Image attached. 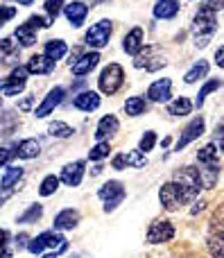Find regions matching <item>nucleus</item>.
I'll list each match as a JSON object with an SVG mask.
<instances>
[{
  "mask_svg": "<svg viewBox=\"0 0 224 258\" xmlns=\"http://www.w3.org/2000/svg\"><path fill=\"white\" fill-rule=\"evenodd\" d=\"M199 197V190H193V188L184 186L179 181H168L161 186L159 190V200H161L163 209L166 211H179L181 206L190 204Z\"/></svg>",
  "mask_w": 224,
  "mask_h": 258,
  "instance_id": "nucleus-1",
  "label": "nucleus"
},
{
  "mask_svg": "<svg viewBox=\"0 0 224 258\" xmlns=\"http://www.w3.org/2000/svg\"><path fill=\"white\" fill-rule=\"evenodd\" d=\"M215 30H217V12L199 7V12L195 14V21H193V34L199 48H204L208 43V39L215 34Z\"/></svg>",
  "mask_w": 224,
  "mask_h": 258,
  "instance_id": "nucleus-2",
  "label": "nucleus"
},
{
  "mask_svg": "<svg viewBox=\"0 0 224 258\" xmlns=\"http://www.w3.org/2000/svg\"><path fill=\"white\" fill-rule=\"evenodd\" d=\"M208 254L213 258H224V204L217 206L208 222Z\"/></svg>",
  "mask_w": 224,
  "mask_h": 258,
  "instance_id": "nucleus-3",
  "label": "nucleus"
},
{
  "mask_svg": "<svg viewBox=\"0 0 224 258\" xmlns=\"http://www.w3.org/2000/svg\"><path fill=\"white\" fill-rule=\"evenodd\" d=\"M122 82H125V71H122V66H118V63H109V66L100 73L98 86L104 95H113L122 86Z\"/></svg>",
  "mask_w": 224,
  "mask_h": 258,
  "instance_id": "nucleus-4",
  "label": "nucleus"
},
{
  "mask_svg": "<svg viewBox=\"0 0 224 258\" xmlns=\"http://www.w3.org/2000/svg\"><path fill=\"white\" fill-rule=\"evenodd\" d=\"M113 34V23L111 21H100L95 23V25H91V30L86 32L84 41L89 48H104V45L109 43V39H111Z\"/></svg>",
  "mask_w": 224,
  "mask_h": 258,
  "instance_id": "nucleus-5",
  "label": "nucleus"
},
{
  "mask_svg": "<svg viewBox=\"0 0 224 258\" xmlns=\"http://www.w3.org/2000/svg\"><path fill=\"white\" fill-rule=\"evenodd\" d=\"M98 195H100V200L104 202V211L111 213V211H116L118 206H120V202L125 200V188H122L120 181H107L98 190Z\"/></svg>",
  "mask_w": 224,
  "mask_h": 258,
  "instance_id": "nucleus-6",
  "label": "nucleus"
},
{
  "mask_svg": "<svg viewBox=\"0 0 224 258\" xmlns=\"http://www.w3.org/2000/svg\"><path fill=\"white\" fill-rule=\"evenodd\" d=\"M27 66H21V68H14L7 77L3 80V95H18L23 89H25V82H27Z\"/></svg>",
  "mask_w": 224,
  "mask_h": 258,
  "instance_id": "nucleus-7",
  "label": "nucleus"
},
{
  "mask_svg": "<svg viewBox=\"0 0 224 258\" xmlns=\"http://www.w3.org/2000/svg\"><path fill=\"white\" fill-rule=\"evenodd\" d=\"M175 238V227L168 220H157L154 224H150L147 229V242L152 245H161V242H170Z\"/></svg>",
  "mask_w": 224,
  "mask_h": 258,
  "instance_id": "nucleus-8",
  "label": "nucleus"
},
{
  "mask_svg": "<svg viewBox=\"0 0 224 258\" xmlns=\"http://www.w3.org/2000/svg\"><path fill=\"white\" fill-rule=\"evenodd\" d=\"M63 95H66V89H61V86H54V89L43 98V102H41L39 107H36L34 116H36V118H45V116H50V113H52L54 109H57L59 104L63 102Z\"/></svg>",
  "mask_w": 224,
  "mask_h": 258,
  "instance_id": "nucleus-9",
  "label": "nucleus"
},
{
  "mask_svg": "<svg viewBox=\"0 0 224 258\" xmlns=\"http://www.w3.org/2000/svg\"><path fill=\"white\" fill-rule=\"evenodd\" d=\"M204 129H206V122H204V118H202V116L195 118V120L190 122V125L186 127L184 132H181V136H179V141H177L175 150H177V152H181L186 145H190L193 141H197V138L204 134Z\"/></svg>",
  "mask_w": 224,
  "mask_h": 258,
  "instance_id": "nucleus-10",
  "label": "nucleus"
},
{
  "mask_svg": "<svg viewBox=\"0 0 224 258\" xmlns=\"http://www.w3.org/2000/svg\"><path fill=\"white\" fill-rule=\"evenodd\" d=\"M84 168H86L84 161H75V163L63 165L61 177H59L61 183H66V186H80L82 177H84Z\"/></svg>",
  "mask_w": 224,
  "mask_h": 258,
  "instance_id": "nucleus-11",
  "label": "nucleus"
},
{
  "mask_svg": "<svg viewBox=\"0 0 224 258\" xmlns=\"http://www.w3.org/2000/svg\"><path fill=\"white\" fill-rule=\"evenodd\" d=\"M98 61H100V54H98V52H84V54H82V57L70 66V71H72V75L84 77V75H89V73L93 71L95 66H98Z\"/></svg>",
  "mask_w": 224,
  "mask_h": 258,
  "instance_id": "nucleus-12",
  "label": "nucleus"
},
{
  "mask_svg": "<svg viewBox=\"0 0 224 258\" xmlns=\"http://www.w3.org/2000/svg\"><path fill=\"white\" fill-rule=\"evenodd\" d=\"M147 98L152 102H168L172 98V82L170 80H157L147 89Z\"/></svg>",
  "mask_w": 224,
  "mask_h": 258,
  "instance_id": "nucleus-13",
  "label": "nucleus"
},
{
  "mask_svg": "<svg viewBox=\"0 0 224 258\" xmlns=\"http://www.w3.org/2000/svg\"><path fill=\"white\" fill-rule=\"evenodd\" d=\"M63 14H66L68 23H70L72 27H82V23H84L86 14H89V7H86L84 3H80V0H75V3H68V5H66Z\"/></svg>",
  "mask_w": 224,
  "mask_h": 258,
  "instance_id": "nucleus-14",
  "label": "nucleus"
},
{
  "mask_svg": "<svg viewBox=\"0 0 224 258\" xmlns=\"http://www.w3.org/2000/svg\"><path fill=\"white\" fill-rule=\"evenodd\" d=\"M122 48H125L127 54H134V57H138V54L143 52V27H134V30H131L129 34L125 36V41H122Z\"/></svg>",
  "mask_w": 224,
  "mask_h": 258,
  "instance_id": "nucleus-15",
  "label": "nucleus"
},
{
  "mask_svg": "<svg viewBox=\"0 0 224 258\" xmlns=\"http://www.w3.org/2000/svg\"><path fill=\"white\" fill-rule=\"evenodd\" d=\"M54 63L57 61H52L48 54H34V57H30V61H27V71H30L32 75H48L54 68Z\"/></svg>",
  "mask_w": 224,
  "mask_h": 258,
  "instance_id": "nucleus-16",
  "label": "nucleus"
},
{
  "mask_svg": "<svg viewBox=\"0 0 224 258\" xmlns=\"http://www.w3.org/2000/svg\"><path fill=\"white\" fill-rule=\"evenodd\" d=\"M54 231H68V229H75L77 224H80V213L72 209H66L61 211V213H57V218H54Z\"/></svg>",
  "mask_w": 224,
  "mask_h": 258,
  "instance_id": "nucleus-17",
  "label": "nucleus"
},
{
  "mask_svg": "<svg viewBox=\"0 0 224 258\" xmlns=\"http://www.w3.org/2000/svg\"><path fill=\"white\" fill-rule=\"evenodd\" d=\"M118 127H120V122H118L116 116H104L102 120L98 122V127H95V138L98 141H104V138H111L113 134H118Z\"/></svg>",
  "mask_w": 224,
  "mask_h": 258,
  "instance_id": "nucleus-18",
  "label": "nucleus"
},
{
  "mask_svg": "<svg viewBox=\"0 0 224 258\" xmlns=\"http://www.w3.org/2000/svg\"><path fill=\"white\" fill-rule=\"evenodd\" d=\"M72 104H75L80 111H95V109L100 107V93H95V91H84V93L75 95Z\"/></svg>",
  "mask_w": 224,
  "mask_h": 258,
  "instance_id": "nucleus-19",
  "label": "nucleus"
},
{
  "mask_svg": "<svg viewBox=\"0 0 224 258\" xmlns=\"http://www.w3.org/2000/svg\"><path fill=\"white\" fill-rule=\"evenodd\" d=\"M23 179V168H18V165H7L5 168V174H3V181H0V186H3L5 195L3 200H7L9 197V190H12L14 183H18Z\"/></svg>",
  "mask_w": 224,
  "mask_h": 258,
  "instance_id": "nucleus-20",
  "label": "nucleus"
},
{
  "mask_svg": "<svg viewBox=\"0 0 224 258\" xmlns=\"http://www.w3.org/2000/svg\"><path fill=\"white\" fill-rule=\"evenodd\" d=\"M179 14V3L177 0H157L154 5V16L163 18V21H170Z\"/></svg>",
  "mask_w": 224,
  "mask_h": 258,
  "instance_id": "nucleus-21",
  "label": "nucleus"
},
{
  "mask_svg": "<svg viewBox=\"0 0 224 258\" xmlns=\"http://www.w3.org/2000/svg\"><path fill=\"white\" fill-rule=\"evenodd\" d=\"M41 152V143L36 141V138H25V141H21L16 145V156L18 159H36Z\"/></svg>",
  "mask_w": 224,
  "mask_h": 258,
  "instance_id": "nucleus-22",
  "label": "nucleus"
},
{
  "mask_svg": "<svg viewBox=\"0 0 224 258\" xmlns=\"http://www.w3.org/2000/svg\"><path fill=\"white\" fill-rule=\"evenodd\" d=\"M199 179H202L204 188H213L220 177V165H199Z\"/></svg>",
  "mask_w": 224,
  "mask_h": 258,
  "instance_id": "nucleus-23",
  "label": "nucleus"
},
{
  "mask_svg": "<svg viewBox=\"0 0 224 258\" xmlns=\"http://www.w3.org/2000/svg\"><path fill=\"white\" fill-rule=\"evenodd\" d=\"M66 52H68V45H66V41H61V39H52V41H48L45 43V52L43 54H48L52 61H59L61 57H66Z\"/></svg>",
  "mask_w": 224,
  "mask_h": 258,
  "instance_id": "nucleus-24",
  "label": "nucleus"
},
{
  "mask_svg": "<svg viewBox=\"0 0 224 258\" xmlns=\"http://www.w3.org/2000/svg\"><path fill=\"white\" fill-rule=\"evenodd\" d=\"M197 161H199V165H220V161H217V147L213 143L204 145L197 152Z\"/></svg>",
  "mask_w": 224,
  "mask_h": 258,
  "instance_id": "nucleus-25",
  "label": "nucleus"
},
{
  "mask_svg": "<svg viewBox=\"0 0 224 258\" xmlns=\"http://www.w3.org/2000/svg\"><path fill=\"white\" fill-rule=\"evenodd\" d=\"M14 36H16V41H18L21 45H25V48H30V45H34V43H36V30H32L30 25H21V27H16Z\"/></svg>",
  "mask_w": 224,
  "mask_h": 258,
  "instance_id": "nucleus-26",
  "label": "nucleus"
},
{
  "mask_svg": "<svg viewBox=\"0 0 224 258\" xmlns=\"http://www.w3.org/2000/svg\"><path fill=\"white\" fill-rule=\"evenodd\" d=\"M206 73H208V61H197L188 73H186L184 82H186V84H195V82L204 80V77H206Z\"/></svg>",
  "mask_w": 224,
  "mask_h": 258,
  "instance_id": "nucleus-27",
  "label": "nucleus"
},
{
  "mask_svg": "<svg viewBox=\"0 0 224 258\" xmlns=\"http://www.w3.org/2000/svg\"><path fill=\"white\" fill-rule=\"evenodd\" d=\"M168 111H170V116H188L193 111V102L188 98H177L175 102L168 104Z\"/></svg>",
  "mask_w": 224,
  "mask_h": 258,
  "instance_id": "nucleus-28",
  "label": "nucleus"
},
{
  "mask_svg": "<svg viewBox=\"0 0 224 258\" xmlns=\"http://www.w3.org/2000/svg\"><path fill=\"white\" fill-rule=\"evenodd\" d=\"M145 100L143 98H138V95H131V98H127V102H125V111H127V116H131V118H136V116H140V113L145 111Z\"/></svg>",
  "mask_w": 224,
  "mask_h": 258,
  "instance_id": "nucleus-29",
  "label": "nucleus"
},
{
  "mask_svg": "<svg viewBox=\"0 0 224 258\" xmlns=\"http://www.w3.org/2000/svg\"><path fill=\"white\" fill-rule=\"evenodd\" d=\"M50 240H52V231H45V233H41V236L32 238L30 245H27V249H30L32 254H41L45 247H50Z\"/></svg>",
  "mask_w": 224,
  "mask_h": 258,
  "instance_id": "nucleus-30",
  "label": "nucleus"
},
{
  "mask_svg": "<svg viewBox=\"0 0 224 258\" xmlns=\"http://www.w3.org/2000/svg\"><path fill=\"white\" fill-rule=\"evenodd\" d=\"M59 183H61V179L54 177V174H48V177H45L43 181H41V188H39L41 197H50V195H54V192H57V188H59Z\"/></svg>",
  "mask_w": 224,
  "mask_h": 258,
  "instance_id": "nucleus-31",
  "label": "nucleus"
},
{
  "mask_svg": "<svg viewBox=\"0 0 224 258\" xmlns=\"http://www.w3.org/2000/svg\"><path fill=\"white\" fill-rule=\"evenodd\" d=\"M220 86H222V82H220V80H211V82H206V84H204L202 89H199L197 100H195V107H197V109L202 107V104H204V100H206L208 95L213 93V91H217V89H220Z\"/></svg>",
  "mask_w": 224,
  "mask_h": 258,
  "instance_id": "nucleus-32",
  "label": "nucleus"
},
{
  "mask_svg": "<svg viewBox=\"0 0 224 258\" xmlns=\"http://www.w3.org/2000/svg\"><path fill=\"white\" fill-rule=\"evenodd\" d=\"M48 132H50V136H57V138H68V136H72V127L66 125V122H61V120L50 122Z\"/></svg>",
  "mask_w": 224,
  "mask_h": 258,
  "instance_id": "nucleus-33",
  "label": "nucleus"
},
{
  "mask_svg": "<svg viewBox=\"0 0 224 258\" xmlns=\"http://www.w3.org/2000/svg\"><path fill=\"white\" fill-rule=\"evenodd\" d=\"M109 152H111V145H109V141H100L95 147H91L89 152V159L91 161H102L109 156Z\"/></svg>",
  "mask_w": 224,
  "mask_h": 258,
  "instance_id": "nucleus-34",
  "label": "nucleus"
},
{
  "mask_svg": "<svg viewBox=\"0 0 224 258\" xmlns=\"http://www.w3.org/2000/svg\"><path fill=\"white\" fill-rule=\"evenodd\" d=\"M41 215H43V206H41V204H32L30 209L25 211V213H23V215H18V222H21V224L36 222V220H39Z\"/></svg>",
  "mask_w": 224,
  "mask_h": 258,
  "instance_id": "nucleus-35",
  "label": "nucleus"
},
{
  "mask_svg": "<svg viewBox=\"0 0 224 258\" xmlns=\"http://www.w3.org/2000/svg\"><path fill=\"white\" fill-rule=\"evenodd\" d=\"M45 14H48L50 21H54V18L59 16V14L66 9V5H63V0H45Z\"/></svg>",
  "mask_w": 224,
  "mask_h": 258,
  "instance_id": "nucleus-36",
  "label": "nucleus"
},
{
  "mask_svg": "<svg viewBox=\"0 0 224 258\" xmlns=\"http://www.w3.org/2000/svg\"><path fill=\"white\" fill-rule=\"evenodd\" d=\"M125 156H127V165H131V168H145V165H147V156H145L140 150L127 152Z\"/></svg>",
  "mask_w": 224,
  "mask_h": 258,
  "instance_id": "nucleus-37",
  "label": "nucleus"
},
{
  "mask_svg": "<svg viewBox=\"0 0 224 258\" xmlns=\"http://www.w3.org/2000/svg\"><path fill=\"white\" fill-rule=\"evenodd\" d=\"M154 145H157V134H154V132H145L143 138H140V143H138V150L145 154V152H150Z\"/></svg>",
  "mask_w": 224,
  "mask_h": 258,
  "instance_id": "nucleus-38",
  "label": "nucleus"
},
{
  "mask_svg": "<svg viewBox=\"0 0 224 258\" xmlns=\"http://www.w3.org/2000/svg\"><path fill=\"white\" fill-rule=\"evenodd\" d=\"M50 18H45V16H30L27 18V23L25 25H30L32 30H45V27H50Z\"/></svg>",
  "mask_w": 224,
  "mask_h": 258,
  "instance_id": "nucleus-39",
  "label": "nucleus"
},
{
  "mask_svg": "<svg viewBox=\"0 0 224 258\" xmlns=\"http://www.w3.org/2000/svg\"><path fill=\"white\" fill-rule=\"evenodd\" d=\"M0 48H3V57H5V63H7V61H9V54L14 52L12 39H3V41H0Z\"/></svg>",
  "mask_w": 224,
  "mask_h": 258,
  "instance_id": "nucleus-40",
  "label": "nucleus"
},
{
  "mask_svg": "<svg viewBox=\"0 0 224 258\" xmlns=\"http://www.w3.org/2000/svg\"><path fill=\"white\" fill-rule=\"evenodd\" d=\"M161 66H166V59H161V57H154V59H147L143 68H147V71H159V68H161Z\"/></svg>",
  "mask_w": 224,
  "mask_h": 258,
  "instance_id": "nucleus-41",
  "label": "nucleus"
},
{
  "mask_svg": "<svg viewBox=\"0 0 224 258\" xmlns=\"http://www.w3.org/2000/svg\"><path fill=\"white\" fill-rule=\"evenodd\" d=\"M111 165H113V170H125V168H127V156H125V154L113 156Z\"/></svg>",
  "mask_w": 224,
  "mask_h": 258,
  "instance_id": "nucleus-42",
  "label": "nucleus"
},
{
  "mask_svg": "<svg viewBox=\"0 0 224 258\" xmlns=\"http://www.w3.org/2000/svg\"><path fill=\"white\" fill-rule=\"evenodd\" d=\"M202 7H206V9H213V12H217V9H222V7H224V0H204Z\"/></svg>",
  "mask_w": 224,
  "mask_h": 258,
  "instance_id": "nucleus-43",
  "label": "nucleus"
},
{
  "mask_svg": "<svg viewBox=\"0 0 224 258\" xmlns=\"http://www.w3.org/2000/svg\"><path fill=\"white\" fill-rule=\"evenodd\" d=\"M30 240H32V238L27 236V233H18V236H16V245H18V249L27 247V245H30Z\"/></svg>",
  "mask_w": 224,
  "mask_h": 258,
  "instance_id": "nucleus-44",
  "label": "nucleus"
},
{
  "mask_svg": "<svg viewBox=\"0 0 224 258\" xmlns=\"http://www.w3.org/2000/svg\"><path fill=\"white\" fill-rule=\"evenodd\" d=\"M14 14H16V9H14V7H7V5H5V7H3V23L12 21Z\"/></svg>",
  "mask_w": 224,
  "mask_h": 258,
  "instance_id": "nucleus-45",
  "label": "nucleus"
},
{
  "mask_svg": "<svg viewBox=\"0 0 224 258\" xmlns=\"http://www.w3.org/2000/svg\"><path fill=\"white\" fill-rule=\"evenodd\" d=\"M215 61H217V66H220V68H224V45H220V48H217Z\"/></svg>",
  "mask_w": 224,
  "mask_h": 258,
  "instance_id": "nucleus-46",
  "label": "nucleus"
},
{
  "mask_svg": "<svg viewBox=\"0 0 224 258\" xmlns=\"http://www.w3.org/2000/svg\"><path fill=\"white\" fill-rule=\"evenodd\" d=\"M204 206H206V202H195V206H193V209H190V213H193V215L202 213V211H204Z\"/></svg>",
  "mask_w": 224,
  "mask_h": 258,
  "instance_id": "nucleus-47",
  "label": "nucleus"
},
{
  "mask_svg": "<svg viewBox=\"0 0 224 258\" xmlns=\"http://www.w3.org/2000/svg\"><path fill=\"white\" fill-rule=\"evenodd\" d=\"M30 107H32V98H25V100L21 102V109H23V111H27Z\"/></svg>",
  "mask_w": 224,
  "mask_h": 258,
  "instance_id": "nucleus-48",
  "label": "nucleus"
},
{
  "mask_svg": "<svg viewBox=\"0 0 224 258\" xmlns=\"http://www.w3.org/2000/svg\"><path fill=\"white\" fill-rule=\"evenodd\" d=\"M217 147H220V152L224 154V132L220 134V141H217Z\"/></svg>",
  "mask_w": 224,
  "mask_h": 258,
  "instance_id": "nucleus-49",
  "label": "nucleus"
},
{
  "mask_svg": "<svg viewBox=\"0 0 224 258\" xmlns=\"http://www.w3.org/2000/svg\"><path fill=\"white\" fill-rule=\"evenodd\" d=\"M3 258H12V251H9V245L5 247V256H3Z\"/></svg>",
  "mask_w": 224,
  "mask_h": 258,
  "instance_id": "nucleus-50",
  "label": "nucleus"
},
{
  "mask_svg": "<svg viewBox=\"0 0 224 258\" xmlns=\"http://www.w3.org/2000/svg\"><path fill=\"white\" fill-rule=\"evenodd\" d=\"M57 256H59V254H57V251H52V254H45L43 258H57Z\"/></svg>",
  "mask_w": 224,
  "mask_h": 258,
  "instance_id": "nucleus-51",
  "label": "nucleus"
},
{
  "mask_svg": "<svg viewBox=\"0 0 224 258\" xmlns=\"http://www.w3.org/2000/svg\"><path fill=\"white\" fill-rule=\"evenodd\" d=\"M18 3H21V5H32L34 0H18Z\"/></svg>",
  "mask_w": 224,
  "mask_h": 258,
  "instance_id": "nucleus-52",
  "label": "nucleus"
},
{
  "mask_svg": "<svg viewBox=\"0 0 224 258\" xmlns=\"http://www.w3.org/2000/svg\"><path fill=\"white\" fill-rule=\"evenodd\" d=\"M93 3H107V0H93Z\"/></svg>",
  "mask_w": 224,
  "mask_h": 258,
  "instance_id": "nucleus-53",
  "label": "nucleus"
}]
</instances>
